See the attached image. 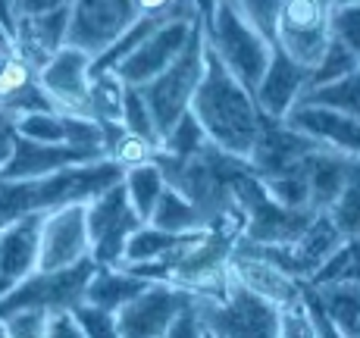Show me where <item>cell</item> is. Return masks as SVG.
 <instances>
[{"mask_svg": "<svg viewBox=\"0 0 360 338\" xmlns=\"http://www.w3.org/2000/svg\"><path fill=\"white\" fill-rule=\"evenodd\" d=\"M198 22L200 19H166V22L157 25L113 72L120 75L122 85H131V88L148 85L163 69H169L172 60L185 51V44H188Z\"/></svg>", "mask_w": 360, "mask_h": 338, "instance_id": "4fadbf2b", "label": "cell"}, {"mask_svg": "<svg viewBox=\"0 0 360 338\" xmlns=\"http://www.w3.org/2000/svg\"><path fill=\"white\" fill-rule=\"evenodd\" d=\"M0 25L10 32L13 41V25H16V13H13V0H0Z\"/></svg>", "mask_w": 360, "mask_h": 338, "instance_id": "f907efd6", "label": "cell"}, {"mask_svg": "<svg viewBox=\"0 0 360 338\" xmlns=\"http://www.w3.org/2000/svg\"><path fill=\"white\" fill-rule=\"evenodd\" d=\"M122 98L126 85L116 72H94L91 91H88V116L103 129V141L122 129Z\"/></svg>", "mask_w": 360, "mask_h": 338, "instance_id": "484cf974", "label": "cell"}, {"mask_svg": "<svg viewBox=\"0 0 360 338\" xmlns=\"http://www.w3.org/2000/svg\"><path fill=\"white\" fill-rule=\"evenodd\" d=\"M323 310L345 338L357 335L360 329V285L357 282H323L316 285Z\"/></svg>", "mask_w": 360, "mask_h": 338, "instance_id": "83f0119b", "label": "cell"}, {"mask_svg": "<svg viewBox=\"0 0 360 338\" xmlns=\"http://www.w3.org/2000/svg\"><path fill=\"white\" fill-rule=\"evenodd\" d=\"M204 41H207V51L254 94V88H257V82L263 79V72L269 66L273 44H266L238 16V10H235L229 0H219L217 4L210 22L204 25Z\"/></svg>", "mask_w": 360, "mask_h": 338, "instance_id": "5b68a950", "label": "cell"}, {"mask_svg": "<svg viewBox=\"0 0 360 338\" xmlns=\"http://www.w3.org/2000/svg\"><path fill=\"white\" fill-rule=\"evenodd\" d=\"M200 320H198V313H195V301H191L188 307L179 313V320L172 323V329L166 332V338H200Z\"/></svg>", "mask_w": 360, "mask_h": 338, "instance_id": "bcb514c9", "label": "cell"}, {"mask_svg": "<svg viewBox=\"0 0 360 338\" xmlns=\"http://www.w3.org/2000/svg\"><path fill=\"white\" fill-rule=\"evenodd\" d=\"M276 338H320L314 323H310L307 310L301 304V298L279 310V332H276Z\"/></svg>", "mask_w": 360, "mask_h": 338, "instance_id": "f6af8a7d", "label": "cell"}, {"mask_svg": "<svg viewBox=\"0 0 360 338\" xmlns=\"http://www.w3.org/2000/svg\"><path fill=\"white\" fill-rule=\"evenodd\" d=\"M148 223L157 226V229H163V232H169V235H195V232L210 229V223L200 216L198 207L191 201H185V197L179 195L176 188H169V185L163 188L160 201H157Z\"/></svg>", "mask_w": 360, "mask_h": 338, "instance_id": "4316f807", "label": "cell"}, {"mask_svg": "<svg viewBox=\"0 0 360 338\" xmlns=\"http://www.w3.org/2000/svg\"><path fill=\"white\" fill-rule=\"evenodd\" d=\"M63 116V141L72 148H85V150H101L103 154V129L88 116Z\"/></svg>", "mask_w": 360, "mask_h": 338, "instance_id": "60d3db41", "label": "cell"}, {"mask_svg": "<svg viewBox=\"0 0 360 338\" xmlns=\"http://www.w3.org/2000/svg\"><path fill=\"white\" fill-rule=\"evenodd\" d=\"M131 0H72L69 4L66 44L88 57H101L135 22Z\"/></svg>", "mask_w": 360, "mask_h": 338, "instance_id": "8fae6325", "label": "cell"}, {"mask_svg": "<svg viewBox=\"0 0 360 338\" xmlns=\"http://www.w3.org/2000/svg\"><path fill=\"white\" fill-rule=\"evenodd\" d=\"M188 110L200 122L207 141L217 144L226 154L241 157V160L251 154L260 129L269 122L254 103V94L210 51H207L204 79H200Z\"/></svg>", "mask_w": 360, "mask_h": 338, "instance_id": "6da1fadb", "label": "cell"}, {"mask_svg": "<svg viewBox=\"0 0 360 338\" xmlns=\"http://www.w3.org/2000/svg\"><path fill=\"white\" fill-rule=\"evenodd\" d=\"M47 320L51 313L44 310H19V313L4 316L6 338H47Z\"/></svg>", "mask_w": 360, "mask_h": 338, "instance_id": "ee69618b", "label": "cell"}, {"mask_svg": "<svg viewBox=\"0 0 360 338\" xmlns=\"http://www.w3.org/2000/svg\"><path fill=\"white\" fill-rule=\"evenodd\" d=\"M329 216L345 241H360V160L351 167L348 182H345L338 201L332 204Z\"/></svg>", "mask_w": 360, "mask_h": 338, "instance_id": "d6a6232c", "label": "cell"}, {"mask_svg": "<svg viewBox=\"0 0 360 338\" xmlns=\"http://www.w3.org/2000/svg\"><path fill=\"white\" fill-rule=\"evenodd\" d=\"M188 235H169V232L157 229V226L144 223L126 245V257L122 264H148V260H160L169 251H176Z\"/></svg>", "mask_w": 360, "mask_h": 338, "instance_id": "1f68e13d", "label": "cell"}, {"mask_svg": "<svg viewBox=\"0 0 360 338\" xmlns=\"http://www.w3.org/2000/svg\"><path fill=\"white\" fill-rule=\"evenodd\" d=\"M204 144H210V141H207L200 122L191 116V110H188V113H185L182 119H179L176 126H172L169 132L160 138V154L163 157H172V160H185V157L198 154Z\"/></svg>", "mask_w": 360, "mask_h": 338, "instance_id": "836d02e7", "label": "cell"}, {"mask_svg": "<svg viewBox=\"0 0 360 338\" xmlns=\"http://www.w3.org/2000/svg\"><path fill=\"white\" fill-rule=\"evenodd\" d=\"M47 338H85L72 313H51L47 320Z\"/></svg>", "mask_w": 360, "mask_h": 338, "instance_id": "7dc6e473", "label": "cell"}, {"mask_svg": "<svg viewBox=\"0 0 360 338\" xmlns=\"http://www.w3.org/2000/svg\"><path fill=\"white\" fill-rule=\"evenodd\" d=\"M329 34L332 41L348 47L360 63V0H332Z\"/></svg>", "mask_w": 360, "mask_h": 338, "instance_id": "d590c367", "label": "cell"}, {"mask_svg": "<svg viewBox=\"0 0 360 338\" xmlns=\"http://www.w3.org/2000/svg\"><path fill=\"white\" fill-rule=\"evenodd\" d=\"M72 316H75V323H79V329L85 338H122L120 329H116V316L107 313V310L82 304V307L72 310Z\"/></svg>", "mask_w": 360, "mask_h": 338, "instance_id": "7bdbcfd3", "label": "cell"}, {"mask_svg": "<svg viewBox=\"0 0 360 338\" xmlns=\"http://www.w3.org/2000/svg\"><path fill=\"white\" fill-rule=\"evenodd\" d=\"M188 304L191 294L185 288L169 285V282H154L126 307L116 310V329L122 338H166L172 323Z\"/></svg>", "mask_w": 360, "mask_h": 338, "instance_id": "7c38bea8", "label": "cell"}, {"mask_svg": "<svg viewBox=\"0 0 360 338\" xmlns=\"http://www.w3.org/2000/svg\"><path fill=\"white\" fill-rule=\"evenodd\" d=\"M282 122L297 129L301 135L314 138L320 148L332 150V154L360 160V122L351 116L335 113L329 107H316V103H295Z\"/></svg>", "mask_w": 360, "mask_h": 338, "instance_id": "e0dca14e", "label": "cell"}, {"mask_svg": "<svg viewBox=\"0 0 360 338\" xmlns=\"http://www.w3.org/2000/svg\"><path fill=\"white\" fill-rule=\"evenodd\" d=\"M229 4H232V0H229Z\"/></svg>", "mask_w": 360, "mask_h": 338, "instance_id": "9f6ffc18", "label": "cell"}, {"mask_svg": "<svg viewBox=\"0 0 360 338\" xmlns=\"http://www.w3.org/2000/svg\"><path fill=\"white\" fill-rule=\"evenodd\" d=\"M307 72L310 69L297 66L292 57L273 47L269 53V66L263 72V79L254 88V103L269 122H282L288 116V110L307 91Z\"/></svg>", "mask_w": 360, "mask_h": 338, "instance_id": "ffe728a7", "label": "cell"}, {"mask_svg": "<svg viewBox=\"0 0 360 338\" xmlns=\"http://www.w3.org/2000/svg\"><path fill=\"white\" fill-rule=\"evenodd\" d=\"M263 188L269 191L273 201H279L288 210H310V188H307V176L301 167H295L292 172H282L273 178H260Z\"/></svg>", "mask_w": 360, "mask_h": 338, "instance_id": "8d00e7d4", "label": "cell"}, {"mask_svg": "<svg viewBox=\"0 0 360 338\" xmlns=\"http://www.w3.org/2000/svg\"><path fill=\"white\" fill-rule=\"evenodd\" d=\"M157 167L169 188H176L185 201H191L200 210L207 223H219L235 210L232 188L241 176L248 172V163L241 157H232L219 150L217 144H204L198 154L185 157V160H172V157L157 154Z\"/></svg>", "mask_w": 360, "mask_h": 338, "instance_id": "3957f363", "label": "cell"}, {"mask_svg": "<svg viewBox=\"0 0 360 338\" xmlns=\"http://www.w3.org/2000/svg\"><path fill=\"white\" fill-rule=\"evenodd\" d=\"M238 16L260 34L266 44H276V29H279L282 0H232Z\"/></svg>", "mask_w": 360, "mask_h": 338, "instance_id": "74e56055", "label": "cell"}, {"mask_svg": "<svg viewBox=\"0 0 360 338\" xmlns=\"http://www.w3.org/2000/svg\"><path fill=\"white\" fill-rule=\"evenodd\" d=\"M351 338H360V335H351Z\"/></svg>", "mask_w": 360, "mask_h": 338, "instance_id": "11a10c76", "label": "cell"}, {"mask_svg": "<svg viewBox=\"0 0 360 338\" xmlns=\"http://www.w3.org/2000/svg\"><path fill=\"white\" fill-rule=\"evenodd\" d=\"M41 219L44 213H29L22 219L0 226V298L38 273Z\"/></svg>", "mask_w": 360, "mask_h": 338, "instance_id": "ac0fdd59", "label": "cell"}, {"mask_svg": "<svg viewBox=\"0 0 360 338\" xmlns=\"http://www.w3.org/2000/svg\"><path fill=\"white\" fill-rule=\"evenodd\" d=\"M232 197L238 204L245 226H241V245H292L310 226V219L316 216L314 210H288L279 201L269 197V191L263 188V182L254 176L251 169L235 182Z\"/></svg>", "mask_w": 360, "mask_h": 338, "instance_id": "8992f818", "label": "cell"}, {"mask_svg": "<svg viewBox=\"0 0 360 338\" xmlns=\"http://www.w3.org/2000/svg\"><path fill=\"white\" fill-rule=\"evenodd\" d=\"M0 338H6V329H4V320H0Z\"/></svg>", "mask_w": 360, "mask_h": 338, "instance_id": "f5cc1de1", "label": "cell"}, {"mask_svg": "<svg viewBox=\"0 0 360 338\" xmlns=\"http://www.w3.org/2000/svg\"><path fill=\"white\" fill-rule=\"evenodd\" d=\"M122 129L131 132V135L150 138V141L160 144V138H157V126H154V116H150L141 88L126 85V98H122Z\"/></svg>", "mask_w": 360, "mask_h": 338, "instance_id": "ab89813d", "label": "cell"}, {"mask_svg": "<svg viewBox=\"0 0 360 338\" xmlns=\"http://www.w3.org/2000/svg\"><path fill=\"white\" fill-rule=\"evenodd\" d=\"M357 66H360L357 57L348 51V47L338 44V41H329L326 51H323V57H320V63L307 72V91H314V88H320V85H329V82H338L342 75L354 72Z\"/></svg>", "mask_w": 360, "mask_h": 338, "instance_id": "e575fe53", "label": "cell"}, {"mask_svg": "<svg viewBox=\"0 0 360 338\" xmlns=\"http://www.w3.org/2000/svg\"><path fill=\"white\" fill-rule=\"evenodd\" d=\"M229 275L241 288H248L251 294H257V298H263L266 304H273L279 310L301 298V282L292 279L288 273H282L269 260L254 257V254L235 251L229 260Z\"/></svg>", "mask_w": 360, "mask_h": 338, "instance_id": "7402d4cb", "label": "cell"}, {"mask_svg": "<svg viewBox=\"0 0 360 338\" xmlns=\"http://www.w3.org/2000/svg\"><path fill=\"white\" fill-rule=\"evenodd\" d=\"M38 85L51 107L66 116H88V91H91V57L63 44L38 69ZM91 119V116H88Z\"/></svg>", "mask_w": 360, "mask_h": 338, "instance_id": "5bb4252c", "label": "cell"}, {"mask_svg": "<svg viewBox=\"0 0 360 338\" xmlns=\"http://www.w3.org/2000/svg\"><path fill=\"white\" fill-rule=\"evenodd\" d=\"M314 150H320V144L314 138L301 135L285 122H266L260 129L257 141H254L251 154L245 157V163L257 178H273L301 167Z\"/></svg>", "mask_w": 360, "mask_h": 338, "instance_id": "2e32d148", "label": "cell"}, {"mask_svg": "<svg viewBox=\"0 0 360 338\" xmlns=\"http://www.w3.org/2000/svg\"><path fill=\"white\" fill-rule=\"evenodd\" d=\"M122 188H126L129 204L135 207V213L148 223L157 201H160L163 188H166V178L157 163H144V167H131L122 172Z\"/></svg>", "mask_w": 360, "mask_h": 338, "instance_id": "f1b7e54d", "label": "cell"}, {"mask_svg": "<svg viewBox=\"0 0 360 338\" xmlns=\"http://www.w3.org/2000/svg\"><path fill=\"white\" fill-rule=\"evenodd\" d=\"M200 329L213 338H276L279 332V307L241 288L229 275V288L219 301L191 298Z\"/></svg>", "mask_w": 360, "mask_h": 338, "instance_id": "52a82bcc", "label": "cell"}, {"mask_svg": "<svg viewBox=\"0 0 360 338\" xmlns=\"http://www.w3.org/2000/svg\"><path fill=\"white\" fill-rule=\"evenodd\" d=\"M297 103L329 107V110H335V113H345L360 122V66L354 72L342 75L338 82H329V85H320V88H314V91H307Z\"/></svg>", "mask_w": 360, "mask_h": 338, "instance_id": "f546056e", "label": "cell"}, {"mask_svg": "<svg viewBox=\"0 0 360 338\" xmlns=\"http://www.w3.org/2000/svg\"><path fill=\"white\" fill-rule=\"evenodd\" d=\"M72 0H13V13L16 16H34V13H51L60 6H69Z\"/></svg>", "mask_w": 360, "mask_h": 338, "instance_id": "c3c4849f", "label": "cell"}, {"mask_svg": "<svg viewBox=\"0 0 360 338\" xmlns=\"http://www.w3.org/2000/svg\"><path fill=\"white\" fill-rule=\"evenodd\" d=\"M44 110L53 107L38 85V66L25 60L13 44H6L0 51V113L16 119L22 113H44Z\"/></svg>", "mask_w": 360, "mask_h": 338, "instance_id": "44dd1931", "label": "cell"}, {"mask_svg": "<svg viewBox=\"0 0 360 338\" xmlns=\"http://www.w3.org/2000/svg\"><path fill=\"white\" fill-rule=\"evenodd\" d=\"M6 44H10V32H6V29H4V25H0V51H4V47H6Z\"/></svg>", "mask_w": 360, "mask_h": 338, "instance_id": "816d5d0a", "label": "cell"}, {"mask_svg": "<svg viewBox=\"0 0 360 338\" xmlns=\"http://www.w3.org/2000/svg\"><path fill=\"white\" fill-rule=\"evenodd\" d=\"M85 223L94 266H122L129 238L141 229L144 219L129 204L122 182H116L85 204Z\"/></svg>", "mask_w": 360, "mask_h": 338, "instance_id": "9c48e42d", "label": "cell"}, {"mask_svg": "<svg viewBox=\"0 0 360 338\" xmlns=\"http://www.w3.org/2000/svg\"><path fill=\"white\" fill-rule=\"evenodd\" d=\"M157 154H160V144L150 141V138L131 135L126 129H120L107 144H103V157L110 163H116L122 172L131 167H144V163H157Z\"/></svg>", "mask_w": 360, "mask_h": 338, "instance_id": "4dcf8cb0", "label": "cell"}, {"mask_svg": "<svg viewBox=\"0 0 360 338\" xmlns=\"http://www.w3.org/2000/svg\"><path fill=\"white\" fill-rule=\"evenodd\" d=\"M200 338H213V335H207V332H200Z\"/></svg>", "mask_w": 360, "mask_h": 338, "instance_id": "db71d44e", "label": "cell"}, {"mask_svg": "<svg viewBox=\"0 0 360 338\" xmlns=\"http://www.w3.org/2000/svg\"><path fill=\"white\" fill-rule=\"evenodd\" d=\"M138 19H198L191 0H131Z\"/></svg>", "mask_w": 360, "mask_h": 338, "instance_id": "b9f144b4", "label": "cell"}, {"mask_svg": "<svg viewBox=\"0 0 360 338\" xmlns=\"http://www.w3.org/2000/svg\"><path fill=\"white\" fill-rule=\"evenodd\" d=\"M332 0H282L276 44L297 66L314 69L332 41L329 34Z\"/></svg>", "mask_w": 360, "mask_h": 338, "instance_id": "30bf717a", "label": "cell"}, {"mask_svg": "<svg viewBox=\"0 0 360 338\" xmlns=\"http://www.w3.org/2000/svg\"><path fill=\"white\" fill-rule=\"evenodd\" d=\"M85 257H91L85 204H66V207L44 213V219H41L38 270H44V273L66 270V266L82 264Z\"/></svg>", "mask_w": 360, "mask_h": 338, "instance_id": "9a60e30c", "label": "cell"}, {"mask_svg": "<svg viewBox=\"0 0 360 338\" xmlns=\"http://www.w3.org/2000/svg\"><path fill=\"white\" fill-rule=\"evenodd\" d=\"M357 160H348L342 154H332V150L320 148L301 163L304 176H307V188H310V210L314 213H329L332 204L338 201L345 182H348V172Z\"/></svg>", "mask_w": 360, "mask_h": 338, "instance_id": "cb8c5ba5", "label": "cell"}, {"mask_svg": "<svg viewBox=\"0 0 360 338\" xmlns=\"http://www.w3.org/2000/svg\"><path fill=\"white\" fill-rule=\"evenodd\" d=\"M13 138H16V119L6 116V113H0V169H4V163L10 160Z\"/></svg>", "mask_w": 360, "mask_h": 338, "instance_id": "681fc988", "label": "cell"}, {"mask_svg": "<svg viewBox=\"0 0 360 338\" xmlns=\"http://www.w3.org/2000/svg\"><path fill=\"white\" fill-rule=\"evenodd\" d=\"M16 135L38 144H66L63 141V116L44 110V113H22L16 116Z\"/></svg>", "mask_w": 360, "mask_h": 338, "instance_id": "f35d334b", "label": "cell"}, {"mask_svg": "<svg viewBox=\"0 0 360 338\" xmlns=\"http://www.w3.org/2000/svg\"><path fill=\"white\" fill-rule=\"evenodd\" d=\"M116 182H122V169L107 157L41 178H0V226L29 213H51L66 204H88Z\"/></svg>", "mask_w": 360, "mask_h": 338, "instance_id": "7a4b0ae2", "label": "cell"}, {"mask_svg": "<svg viewBox=\"0 0 360 338\" xmlns=\"http://www.w3.org/2000/svg\"><path fill=\"white\" fill-rule=\"evenodd\" d=\"M66 29H69V6H60V10L51 13H34V16H16L10 44L41 69L66 44Z\"/></svg>", "mask_w": 360, "mask_h": 338, "instance_id": "603a6c76", "label": "cell"}, {"mask_svg": "<svg viewBox=\"0 0 360 338\" xmlns=\"http://www.w3.org/2000/svg\"><path fill=\"white\" fill-rule=\"evenodd\" d=\"M207 66V44H204V22L195 25L185 51L172 60L169 69H163L157 79H150L148 85H141V94L148 100V110L154 116L157 138H163L188 113L191 98H195L200 79H204Z\"/></svg>", "mask_w": 360, "mask_h": 338, "instance_id": "277c9868", "label": "cell"}, {"mask_svg": "<svg viewBox=\"0 0 360 338\" xmlns=\"http://www.w3.org/2000/svg\"><path fill=\"white\" fill-rule=\"evenodd\" d=\"M148 285L150 282L138 279L126 266H94L91 279H88V288H85V304L107 310V313H116V310L126 307L131 298H138Z\"/></svg>", "mask_w": 360, "mask_h": 338, "instance_id": "d4e9b609", "label": "cell"}, {"mask_svg": "<svg viewBox=\"0 0 360 338\" xmlns=\"http://www.w3.org/2000/svg\"><path fill=\"white\" fill-rule=\"evenodd\" d=\"M101 150H85V148H72V144H38L29 138H13V150L10 160L0 169V178H41V176H53L60 169L69 167H82V163L101 160Z\"/></svg>", "mask_w": 360, "mask_h": 338, "instance_id": "d6986e66", "label": "cell"}, {"mask_svg": "<svg viewBox=\"0 0 360 338\" xmlns=\"http://www.w3.org/2000/svg\"><path fill=\"white\" fill-rule=\"evenodd\" d=\"M94 273V260L85 257L82 264L66 270H38L25 282H19L13 292L0 298V320L19 310H44V313H72L85 304V288Z\"/></svg>", "mask_w": 360, "mask_h": 338, "instance_id": "ba28073f", "label": "cell"}]
</instances>
